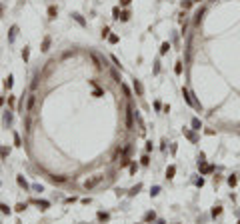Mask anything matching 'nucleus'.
<instances>
[{"label":"nucleus","mask_w":240,"mask_h":224,"mask_svg":"<svg viewBox=\"0 0 240 224\" xmlns=\"http://www.w3.org/2000/svg\"><path fill=\"white\" fill-rule=\"evenodd\" d=\"M168 50H170V42H162L160 44V54H166Z\"/></svg>","instance_id":"24"},{"label":"nucleus","mask_w":240,"mask_h":224,"mask_svg":"<svg viewBox=\"0 0 240 224\" xmlns=\"http://www.w3.org/2000/svg\"><path fill=\"white\" fill-rule=\"evenodd\" d=\"M118 20L128 22V20H130V12H128V10H120V18H118Z\"/></svg>","instance_id":"19"},{"label":"nucleus","mask_w":240,"mask_h":224,"mask_svg":"<svg viewBox=\"0 0 240 224\" xmlns=\"http://www.w3.org/2000/svg\"><path fill=\"white\" fill-rule=\"evenodd\" d=\"M130 2H132V0H120V6H128Z\"/></svg>","instance_id":"48"},{"label":"nucleus","mask_w":240,"mask_h":224,"mask_svg":"<svg viewBox=\"0 0 240 224\" xmlns=\"http://www.w3.org/2000/svg\"><path fill=\"white\" fill-rule=\"evenodd\" d=\"M238 224H240V220H238Z\"/></svg>","instance_id":"53"},{"label":"nucleus","mask_w":240,"mask_h":224,"mask_svg":"<svg viewBox=\"0 0 240 224\" xmlns=\"http://www.w3.org/2000/svg\"><path fill=\"white\" fill-rule=\"evenodd\" d=\"M2 104H4V96H0V106H2Z\"/></svg>","instance_id":"51"},{"label":"nucleus","mask_w":240,"mask_h":224,"mask_svg":"<svg viewBox=\"0 0 240 224\" xmlns=\"http://www.w3.org/2000/svg\"><path fill=\"white\" fill-rule=\"evenodd\" d=\"M108 42H110V44H116V42H118V36H116V34H110V36H108Z\"/></svg>","instance_id":"41"},{"label":"nucleus","mask_w":240,"mask_h":224,"mask_svg":"<svg viewBox=\"0 0 240 224\" xmlns=\"http://www.w3.org/2000/svg\"><path fill=\"white\" fill-rule=\"evenodd\" d=\"M110 36V28L108 26H104V30H102V38H108Z\"/></svg>","instance_id":"44"},{"label":"nucleus","mask_w":240,"mask_h":224,"mask_svg":"<svg viewBox=\"0 0 240 224\" xmlns=\"http://www.w3.org/2000/svg\"><path fill=\"white\" fill-rule=\"evenodd\" d=\"M112 78H114V82H118V84H122V80H120V74H118L116 70H112Z\"/></svg>","instance_id":"38"},{"label":"nucleus","mask_w":240,"mask_h":224,"mask_svg":"<svg viewBox=\"0 0 240 224\" xmlns=\"http://www.w3.org/2000/svg\"><path fill=\"white\" fill-rule=\"evenodd\" d=\"M140 190H142V184H136V186H134V188L130 190V196H134V194H138Z\"/></svg>","instance_id":"37"},{"label":"nucleus","mask_w":240,"mask_h":224,"mask_svg":"<svg viewBox=\"0 0 240 224\" xmlns=\"http://www.w3.org/2000/svg\"><path fill=\"white\" fill-rule=\"evenodd\" d=\"M16 34H18V26L14 24V26H10V32H8V42H10V44L16 40Z\"/></svg>","instance_id":"11"},{"label":"nucleus","mask_w":240,"mask_h":224,"mask_svg":"<svg viewBox=\"0 0 240 224\" xmlns=\"http://www.w3.org/2000/svg\"><path fill=\"white\" fill-rule=\"evenodd\" d=\"M14 210H16V212H24V210H26V202H18V204L14 206Z\"/></svg>","instance_id":"27"},{"label":"nucleus","mask_w":240,"mask_h":224,"mask_svg":"<svg viewBox=\"0 0 240 224\" xmlns=\"http://www.w3.org/2000/svg\"><path fill=\"white\" fill-rule=\"evenodd\" d=\"M100 182H102V176H92V178H88L84 182V188H86V190H92V188L98 186Z\"/></svg>","instance_id":"3"},{"label":"nucleus","mask_w":240,"mask_h":224,"mask_svg":"<svg viewBox=\"0 0 240 224\" xmlns=\"http://www.w3.org/2000/svg\"><path fill=\"white\" fill-rule=\"evenodd\" d=\"M192 2H200V0H192Z\"/></svg>","instance_id":"52"},{"label":"nucleus","mask_w":240,"mask_h":224,"mask_svg":"<svg viewBox=\"0 0 240 224\" xmlns=\"http://www.w3.org/2000/svg\"><path fill=\"white\" fill-rule=\"evenodd\" d=\"M30 190H34V192H42V190H44V186H42V184H32V186H30Z\"/></svg>","instance_id":"33"},{"label":"nucleus","mask_w":240,"mask_h":224,"mask_svg":"<svg viewBox=\"0 0 240 224\" xmlns=\"http://www.w3.org/2000/svg\"><path fill=\"white\" fill-rule=\"evenodd\" d=\"M120 86H122V90H124V96H126V98H130V96H132V92L128 90V86H126V84H120Z\"/></svg>","instance_id":"39"},{"label":"nucleus","mask_w":240,"mask_h":224,"mask_svg":"<svg viewBox=\"0 0 240 224\" xmlns=\"http://www.w3.org/2000/svg\"><path fill=\"white\" fill-rule=\"evenodd\" d=\"M14 146H20V136H18V132H14Z\"/></svg>","instance_id":"45"},{"label":"nucleus","mask_w":240,"mask_h":224,"mask_svg":"<svg viewBox=\"0 0 240 224\" xmlns=\"http://www.w3.org/2000/svg\"><path fill=\"white\" fill-rule=\"evenodd\" d=\"M50 180H52V182H66V176H50Z\"/></svg>","instance_id":"32"},{"label":"nucleus","mask_w":240,"mask_h":224,"mask_svg":"<svg viewBox=\"0 0 240 224\" xmlns=\"http://www.w3.org/2000/svg\"><path fill=\"white\" fill-rule=\"evenodd\" d=\"M8 154H10V148H8V146H4V148H0V158H6V156H8Z\"/></svg>","instance_id":"28"},{"label":"nucleus","mask_w":240,"mask_h":224,"mask_svg":"<svg viewBox=\"0 0 240 224\" xmlns=\"http://www.w3.org/2000/svg\"><path fill=\"white\" fill-rule=\"evenodd\" d=\"M182 96H184V100L188 102L192 108H196V110H202V104H200L198 100H194V94H192L188 88H182Z\"/></svg>","instance_id":"1"},{"label":"nucleus","mask_w":240,"mask_h":224,"mask_svg":"<svg viewBox=\"0 0 240 224\" xmlns=\"http://www.w3.org/2000/svg\"><path fill=\"white\" fill-rule=\"evenodd\" d=\"M132 88L136 92V96H142V94H144V86H142L140 80H134V82H132Z\"/></svg>","instance_id":"6"},{"label":"nucleus","mask_w":240,"mask_h":224,"mask_svg":"<svg viewBox=\"0 0 240 224\" xmlns=\"http://www.w3.org/2000/svg\"><path fill=\"white\" fill-rule=\"evenodd\" d=\"M34 204L40 208V210H48V208H50V202L48 200H34Z\"/></svg>","instance_id":"13"},{"label":"nucleus","mask_w":240,"mask_h":224,"mask_svg":"<svg viewBox=\"0 0 240 224\" xmlns=\"http://www.w3.org/2000/svg\"><path fill=\"white\" fill-rule=\"evenodd\" d=\"M126 128L128 130L134 128V106L132 104H128V108H126Z\"/></svg>","instance_id":"2"},{"label":"nucleus","mask_w":240,"mask_h":224,"mask_svg":"<svg viewBox=\"0 0 240 224\" xmlns=\"http://www.w3.org/2000/svg\"><path fill=\"white\" fill-rule=\"evenodd\" d=\"M154 220H156V212L154 210H150V212L144 214V222H154Z\"/></svg>","instance_id":"15"},{"label":"nucleus","mask_w":240,"mask_h":224,"mask_svg":"<svg viewBox=\"0 0 240 224\" xmlns=\"http://www.w3.org/2000/svg\"><path fill=\"white\" fill-rule=\"evenodd\" d=\"M160 194V186H152L150 188V196H158Z\"/></svg>","instance_id":"34"},{"label":"nucleus","mask_w":240,"mask_h":224,"mask_svg":"<svg viewBox=\"0 0 240 224\" xmlns=\"http://www.w3.org/2000/svg\"><path fill=\"white\" fill-rule=\"evenodd\" d=\"M140 164H142V166H148V164H150V158H148V152H146V154H144V156L140 158Z\"/></svg>","instance_id":"29"},{"label":"nucleus","mask_w":240,"mask_h":224,"mask_svg":"<svg viewBox=\"0 0 240 224\" xmlns=\"http://www.w3.org/2000/svg\"><path fill=\"white\" fill-rule=\"evenodd\" d=\"M194 184L198 188H202V186H204V178H194Z\"/></svg>","instance_id":"42"},{"label":"nucleus","mask_w":240,"mask_h":224,"mask_svg":"<svg viewBox=\"0 0 240 224\" xmlns=\"http://www.w3.org/2000/svg\"><path fill=\"white\" fill-rule=\"evenodd\" d=\"M158 72H160V62L156 60V62H154V74H158Z\"/></svg>","instance_id":"46"},{"label":"nucleus","mask_w":240,"mask_h":224,"mask_svg":"<svg viewBox=\"0 0 240 224\" xmlns=\"http://www.w3.org/2000/svg\"><path fill=\"white\" fill-rule=\"evenodd\" d=\"M204 12H206V8H198V10H196V14H194V20H192V22H194V26H198V24H200L202 16H204Z\"/></svg>","instance_id":"8"},{"label":"nucleus","mask_w":240,"mask_h":224,"mask_svg":"<svg viewBox=\"0 0 240 224\" xmlns=\"http://www.w3.org/2000/svg\"><path fill=\"white\" fill-rule=\"evenodd\" d=\"M110 58H112V62H114V66H116V68H120V70H122V64H120V60H118L116 56H110Z\"/></svg>","instance_id":"43"},{"label":"nucleus","mask_w":240,"mask_h":224,"mask_svg":"<svg viewBox=\"0 0 240 224\" xmlns=\"http://www.w3.org/2000/svg\"><path fill=\"white\" fill-rule=\"evenodd\" d=\"M72 18H74V20H76V22H78L80 26H86V20L82 18V14H78V12H74V14H72Z\"/></svg>","instance_id":"18"},{"label":"nucleus","mask_w":240,"mask_h":224,"mask_svg":"<svg viewBox=\"0 0 240 224\" xmlns=\"http://www.w3.org/2000/svg\"><path fill=\"white\" fill-rule=\"evenodd\" d=\"M200 128H202L200 118H192V130H200Z\"/></svg>","instance_id":"22"},{"label":"nucleus","mask_w":240,"mask_h":224,"mask_svg":"<svg viewBox=\"0 0 240 224\" xmlns=\"http://www.w3.org/2000/svg\"><path fill=\"white\" fill-rule=\"evenodd\" d=\"M192 4H194L192 0H184V2H182V4H180V6H182V10H188V8H190Z\"/></svg>","instance_id":"30"},{"label":"nucleus","mask_w":240,"mask_h":224,"mask_svg":"<svg viewBox=\"0 0 240 224\" xmlns=\"http://www.w3.org/2000/svg\"><path fill=\"white\" fill-rule=\"evenodd\" d=\"M92 84L96 86V82H94V80H92ZM92 96H94V98H100V96H104V90L96 86V88H94V92H92Z\"/></svg>","instance_id":"17"},{"label":"nucleus","mask_w":240,"mask_h":224,"mask_svg":"<svg viewBox=\"0 0 240 224\" xmlns=\"http://www.w3.org/2000/svg\"><path fill=\"white\" fill-rule=\"evenodd\" d=\"M154 224H166V222H164L162 218H158V220H156V222H154Z\"/></svg>","instance_id":"50"},{"label":"nucleus","mask_w":240,"mask_h":224,"mask_svg":"<svg viewBox=\"0 0 240 224\" xmlns=\"http://www.w3.org/2000/svg\"><path fill=\"white\" fill-rule=\"evenodd\" d=\"M174 72H176V74H178V76H180V74H182V62H180V60H178V62H176V66H174Z\"/></svg>","instance_id":"31"},{"label":"nucleus","mask_w":240,"mask_h":224,"mask_svg":"<svg viewBox=\"0 0 240 224\" xmlns=\"http://www.w3.org/2000/svg\"><path fill=\"white\" fill-rule=\"evenodd\" d=\"M112 18H116V20L120 18V8H118V6H114V8H112Z\"/></svg>","instance_id":"35"},{"label":"nucleus","mask_w":240,"mask_h":224,"mask_svg":"<svg viewBox=\"0 0 240 224\" xmlns=\"http://www.w3.org/2000/svg\"><path fill=\"white\" fill-rule=\"evenodd\" d=\"M154 108H156V110H162V104H160V102L156 100V102H154Z\"/></svg>","instance_id":"49"},{"label":"nucleus","mask_w":240,"mask_h":224,"mask_svg":"<svg viewBox=\"0 0 240 224\" xmlns=\"http://www.w3.org/2000/svg\"><path fill=\"white\" fill-rule=\"evenodd\" d=\"M212 218H216V216H220V214H222V206H220V204H218V206H214V208H212Z\"/></svg>","instance_id":"23"},{"label":"nucleus","mask_w":240,"mask_h":224,"mask_svg":"<svg viewBox=\"0 0 240 224\" xmlns=\"http://www.w3.org/2000/svg\"><path fill=\"white\" fill-rule=\"evenodd\" d=\"M34 104H36V96H34V94H30V96H28V100H26V112H32Z\"/></svg>","instance_id":"9"},{"label":"nucleus","mask_w":240,"mask_h":224,"mask_svg":"<svg viewBox=\"0 0 240 224\" xmlns=\"http://www.w3.org/2000/svg\"><path fill=\"white\" fill-rule=\"evenodd\" d=\"M16 182H18V186H20V188H24V190H30V184L26 182V178H24L22 174H18V176H16Z\"/></svg>","instance_id":"7"},{"label":"nucleus","mask_w":240,"mask_h":224,"mask_svg":"<svg viewBox=\"0 0 240 224\" xmlns=\"http://www.w3.org/2000/svg\"><path fill=\"white\" fill-rule=\"evenodd\" d=\"M96 218H98V220H100V222H106V220H108V218H110V214H108V212H102V210H100V212L96 214Z\"/></svg>","instance_id":"20"},{"label":"nucleus","mask_w":240,"mask_h":224,"mask_svg":"<svg viewBox=\"0 0 240 224\" xmlns=\"http://www.w3.org/2000/svg\"><path fill=\"white\" fill-rule=\"evenodd\" d=\"M174 174H176V166H174V164H170V166L166 168V178L172 180V178H174Z\"/></svg>","instance_id":"14"},{"label":"nucleus","mask_w":240,"mask_h":224,"mask_svg":"<svg viewBox=\"0 0 240 224\" xmlns=\"http://www.w3.org/2000/svg\"><path fill=\"white\" fill-rule=\"evenodd\" d=\"M12 120H14V116H12L10 110L4 112V118H2V122H4V126H12Z\"/></svg>","instance_id":"10"},{"label":"nucleus","mask_w":240,"mask_h":224,"mask_svg":"<svg viewBox=\"0 0 240 224\" xmlns=\"http://www.w3.org/2000/svg\"><path fill=\"white\" fill-rule=\"evenodd\" d=\"M226 182H228L230 186H234V184H236V182H238V178H236V176H234V174H232V176H228V178H226Z\"/></svg>","instance_id":"36"},{"label":"nucleus","mask_w":240,"mask_h":224,"mask_svg":"<svg viewBox=\"0 0 240 224\" xmlns=\"http://www.w3.org/2000/svg\"><path fill=\"white\" fill-rule=\"evenodd\" d=\"M28 58H30V48H28V46H24V50H22V60H24V62H28Z\"/></svg>","instance_id":"26"},{"label":"nucleus","mask_w":240,"mask_h":224,"mask_svg":"<svg viewBox=\"0 0 240 224\" xmlns=\"http://www.w3.org/2000/svg\"><path fill=\"white\" fill-rule=\"evenodd\" d=\"M144 150H146V152H152V140L146 142V148H144Z\"/></svg>","instance_id":"47"},{"label":"nucleus","mask_w":240,"mask_h":224,"mask_svg":"<svg viewBox=\"0 0 240 224\" xmlns=\"http://www.w3.org/2000/svg\"><path fill=\"white\" fill-rule=\"evenodd\" d=\"M128 166H130V174H136V170H138V166H140V164H138L136 160H132Z\"/></svg>","instance_id":"25"},{"label":"nucleus","mask_w":240,"mask_h":224,"mask_svg":"<svg viewBox=\"0 0 240 224\" xmlns=\"http://www.w3.org/2000/svg\"><path fill=\"white\" fill-rule=\"evenodd\" d=\"M182 134L186 136L190 142H194V144L198 142V134H196V132H192V130H188V128H182Z\"/></svg>","instance_id":"5"},{"label":"nucleus","mask_w":240,"mask_h":224,"mask_svg":"<svg viewBox=\"0 0 240 224\" xmlns=\"http://www.w3.org/2000/svg\"><path fill=\"white\" fill-rule=\"evenodd\" d=\"M56 16H58V8L54 6V4H52V6H48V20H54Z\"/></svg>","instance_id":"12"},{"label":"nucleus","mask_w":240,"mask_h":224,"mask_svg":"<svg viewBox=\"0 0 240 224\" xmlns=\"http://www.w3.org/2000/svg\"><path fill=\"white\" fill-rule=\"evenodd\" d=\"M0 212L2 214H10V208H8L6 204H0Z\"/></svg>","instance_id":"40"},{"label":"nucleus","mask_w":240,"mask_h":224,"mask_svg":"<svg viewBox=\"0 0 240 224\" xmlns=\"http://www.w3.org/2000/svg\"><path fill=\"white\" fill-rule=\"evenodd\" d=\"M198 170H200V174H212L214 172V166L206 164V160H204V162H198Z\"/></svg>","instance_id":"4"},{"label":"nucleus","mask_w":240,"mask_h":224,"mask_svg":"<svg viewBox=\"0 0 240 224\" xmlns=\"http://www.w3.org/2000/svg\"><path fill=\"white\" fill-rule=\"evenodd\" d=\"M50 42H52V38H50V36H46L44 40H42V48H40V50H42V52H48V48H50Z\"/></svg>","instance_id":"16"},{"label":"nucleus","mask_w":240,"mask_h":224,"mask_svg":"<svg viewBox=\"0 0 240 224\" xmlns=\"http://www.w3.org/2000/svg\"><path fill=\"white\" fill-rule=\"evenodd\" d=\"M12 84H14V76H12V74H8V78L4 80V88L10 90V88H12Z\"/></svg>","instance_id":"21"}]
</instances>
